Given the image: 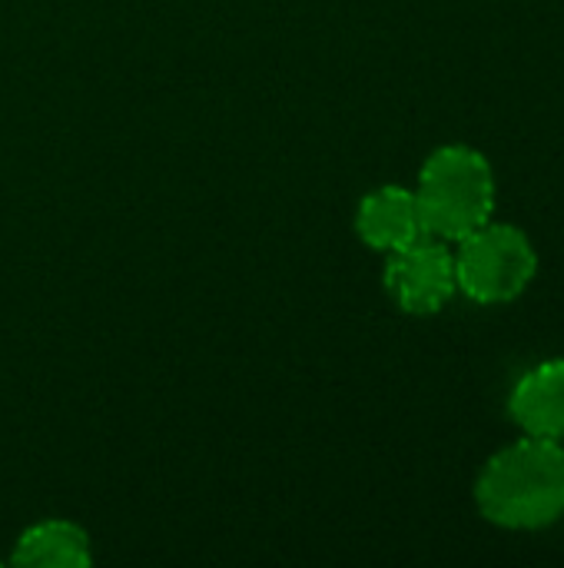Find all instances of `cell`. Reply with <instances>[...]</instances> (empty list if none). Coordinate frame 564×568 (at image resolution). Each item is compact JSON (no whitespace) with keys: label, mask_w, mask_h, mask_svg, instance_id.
Returning a JSON list of instances; mask_svg holds the SVG:
<instances>
[{"label":"cell","mask_w":564,"mask_h":568,"mask_svg":"<svg viewBox=\"0 0 564 568\" xmlns=\"http://www.w3.org/2000/svg\"><path fill=\"white\" fill-rule=\"evenodd\" d=\"M479 513L512 532H539L564 516V443L522 436L499 449L475 479Z\"/></svg>","instance_id":"6da1fadb"},{"label":"cell","mask_w":564,"mask_h":568,"mask_svg":"<svg viewBox=\"0 0 564 568\" xmlns=\"http://www.w3.org/2000/svg\"><path fill=\"white\" fill-rule=\"evenodd\" d=\"M495 170L469 143H445L419 170V213L429 236L459 243L495 216Z\"/></svg>","instance_id":"7a4b0ae2"},{"label":"cell","mask_w":564,"mask_h":568,"mask_svg":"<svg viewBox=\"0 0 564 568\" xmlns=\"http://www.w3.org/2000/svg\"><path fill=\"white\" fill-rule=\"evenodd\" d=\"M452 253L459 293L479 306H502L519 300L539 273L535 243L512 223L489 220L462 236Z\"/></svg>","instance_id":"3957f363"},{"label":"cell","mask_w":564,"mask_h":568,"mask_svg":"<svg viewBox=\"0 0 564 568\" xmlns=\"http://www.w3.org/2000/svg\"><path fill=\"white\" fill-rule=\"evenodd\" d=\"M386 293L409 316H435L459 293L452 243L435 236H419L416 243L389 253L386 260Z\"/></svg>","instance_id":"277c9868"},{"label":"cell","mask_w":564,"mask_h":568,"mask_svg":"<svg viewBox=\"0 0 564 568\" xmlns=\"http://www.w3.org/2000/svg\"><path fill=\"white\" fill-rule=\"evenodd\" d=\"M356 233L369 250L386 253V256L425 236L416 190L399 186V183L369 190L356 210Z\"/></svg>","instance_id":"5b68a950"},{"label":"cell","mask_w":564,"mask_h":568,"mask_svg":"<svg viewBox=\"0 0 564 568\" xmlns=\"http://www.w3.org/2000/svg\"><path fill=\"white\" fill-rule=\"evenodd\" d=\"M509 416L522 436L564 443V359H545L522 373L509 396Z\"/></svg>","instance_id":"8992f818"},{"label":"cell","mask_w":564,"mask_h":568,"mask_svg":"<svg viewBox=\"0 0 564 568\" xmlns=\"http://www.w3.org/2000/svg\"><path fill=\"white\" fill-rule=\"evenodd\" d=\"M10 562L23 568H86L93 562L90 536L70 519H43L20 532Z\"/></svg>","instance_id":"52a82bcc"}]
</instances>
